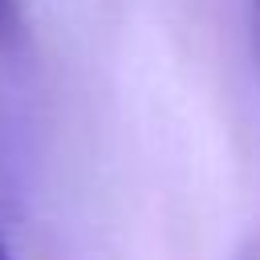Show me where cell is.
Wrapping results in <instances>:
<instances>
[{
    "label": "cell",
    "mask_w": 260,
    "mask_h": 260,
    "mask_svg": "<svg viewBox=\"0 0 260 260\" xmlns=\"http://www.w3.org/2000/svg\"><path fill=\"white\" fill-rule=\"evenodd\" d=\"M0 260H12V252H8V244L0 240Z\"/></svg>",
    "instance_id": "6da1fadb"
},
{
    "label": "cell",
    "mask_w": 260,
    "mask_h": 260,
    "mask_svg": "<svg viewBox=\"0 0 260 260\" xmlns=\"http://www.w3.org/2000/svg\"><path fill=\"white\" fill-rule=\"evenodd\" d=\"M4 8H8V0H0V24H4Z\"/></svg>",
    "instance_id": "7a4b0ae2"
}]
</instances>
